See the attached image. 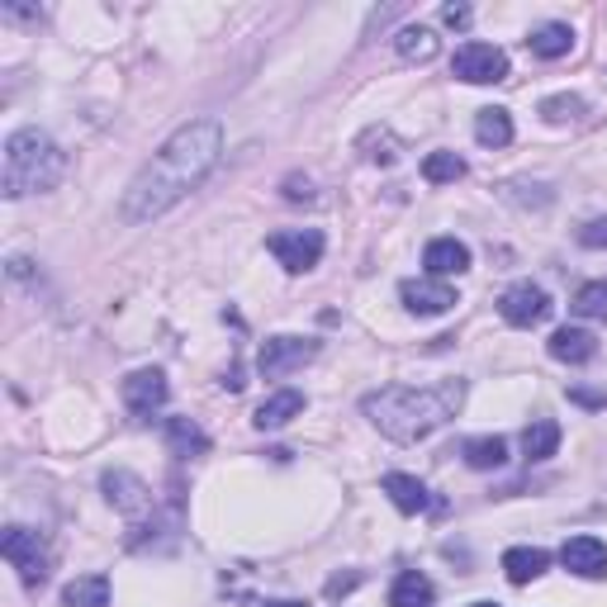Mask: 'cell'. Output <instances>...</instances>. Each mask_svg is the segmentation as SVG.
<instances>
[{"label": "cell", "mask_w": 607, "mask_h": 607, "mask_svg": "<svg viewBox=\"0 0 607 607\" xmlns=\"http://www.w3.org/2000/svg\"><path fill=\"white\" fill-rule=\"evenodd\" d=\"M218 157H224V128H218V119L180 124L148 157L143 172L128 180L124 204H119L124 224H152V218H162L166 210H176L190 190L204 186V176L218 166Z\"/></svg>", "instance_id": "obj_1"}, {"label": "cell", "mask_w": 607, "mask_h": 607, "mask_svg": "<svg viewBox=\"0 0 607 607\" xmlns=\"http://www.w3.org/2000/svg\"><path fill=\"white\" fill-rule=\"evenodd\" d=\"M465 404V384L460 380H442L428 390H413V384H384V390L361 399V413L380 428V437H390L399 446L428 442L437 428H446Z\"/></svg>", "instance_id": "obj_2"}, {"label": "cell", "mask_w": 607, "mask_h": 607, "mask_svg": "<svg viewBox=\"0 0 607 607\" xmlns=\"http://www.w3.org/2000/svg\"><path fill=\"white\" fill-rule=\"evenodd\" d=\"M67 176V152H62L48 134L38 128H15L5 138V157H0V190L5 200H24V195H43L58 180Z\"/></svg>", "instance_id": "obj_3"}, {"label": "cell", "mask_w": 607, "mask_h": 607, "mask_svg": "<svg viewBox=\"0 0 607 607\" xmlns=\"http://www.w3.org/2000/svg\"><path fill=\"white\" fill-rule=\"evenodd\" d=\"M266 248L290 276H304V270H314L323 256V232L318 228H280L266 238Z\"/></svg>", "instance_id": "obj_4"}, {"label": "cell", "mask_w": 607, "mask_h": 607, "mask_svg": "<svg viewBox=\"0 0 607 607\" xmlns=\"http://www.w3.org/2000/svg\"><path fill=\"white\" fill-rule=\"evenodd\" d=\"M451 72L470 86H494V81H508V53L494 43H460L456 58H451Z\"/></svg>", "instance_id": "obj_5"}, {"label": "cell", "mask_w": 607, "mask_h": 607, "mask_svg": "<svg viewBox=\"0 0 607 607\" xmlns=\"http://www.w3.org/2000/svg\"><path fill=\"white\" fill-rule=\"evenodd\" d=\"M551 294L532 286V280H518L513 290H503V300H498V314L503 323H513V328H536V323H546L551 318Z\"/></svg>", "instance_id": "obj_6"}, {"label": "cell", "mask_w": 607, "mask_h": 607, "mask_svg": "<svg viewBox=\"0 0 607 607\" xmlns=\"http://www.w3.org/2000/svg\"><path fill=\"white\" fill-rule=\"evenodd\" d=\"M0 555H5V560L15 565L24 584H43V574H48V555H43V546H38V532L10 527V532L0 536Z\"/></svg>", "instance_id": "obj_7"}, {"label": "cell", "mask_w": 607, "mask_h": 607, "mask_svg": "<svg viewBox=\"0 0 607 607\" xmlns=\"http://www.w3.org/2000/svg\"><path fill=\"white\" fill-rule=\"evenodd\" d=\"M399 300H404L408 314H418V318H437V314H451L460 300H456V290L446 286V280H437V276H422V280H404L399 286Z\"/></svg>", "instance_id": "obj_8"}, {"label": "cell", "mask_w": 607, "mask_h": 607, "mask_svg": "<svg viewBox=\"0 0 607 607\" xmlns=\"http://www.w3.org/2000/svg\"><path fill=\"white\" fill-rule=\"evenodd\" d=\"M314 352L318 346L308 338H270V342H262L256 370H262L266 380H280V376H290V370H300L304 361H314Z\"/></svg>", "instance_id": "obj_9"}, {"label": "cell", "mask_w": 607, "mask_h": 607, "mask_svg": "<svg viewBox=\"0 0 607 607\" xmlns=\"http://www.w3.org/2000/svg\"><path fill=\"white\" fill-rule=\"evenodd\" d=\"M560 565L579 579H607V546L598 536H570L560 546Z\"/></svg>", "instance_id": "obj_10"}, {"label": "cell", "mask_w": 607, "mask_h": 607, "mask_svg": "<svg viewBox=\"0 0 607 607\" xmlns=\"http://www.w3.org/2000/svg\"><path fill=\"white\" fill-rule=\"evenodd\" d=\"M166 376L162 370H134V376L124 380V404L138 413V418H152L162 404H166Z\"/></svg>", "instance_id": "obj_11"}, {"label": "cell", "mask_w": 607, "mask_h": 607, "mask_svg": "<svg viewBox=\"0 0 607 607\" xmlns=\"http://www.w3.org/2000/svg\"><path fill=\"white\" fill-rule=\"evenodd\" d=\"M422 266H428V276H437V280L465 276V270H470V248H465L460 238H432L428 248H422Z\"/></svg>", "instance_id": "obj_12"}, {"label": "cell", "mask_w": 607, "mask_h": 607, "mask_svg": "<svg viewBox=\"0 0 607 607\" xmlns=\"http://www.w3.org/2000/svg\"><path fill=\"white\" fill-rule=\"evenodd\" d=\"M105 494H110L114 508L128 513V518H138V513H148V508H152L148 484H143V480H134L128 470H110V475H105Z\"/></svg>", "instance_id": "obj_13"}, {"label": "cell", "mask_w": 607, "mask_h": 607, "mask_svg": "<svg viewBox=\"0 0 607 607\" xmlns=\"http://www.w3.org/2000/svg\"><path fill=\"white\" fill-rule=\"evenodd\" d=\"M380 489L390 494V503H394L399 513H408V518H413V513H422V508L432 503V498H428V484H422L418 475H404V470H390V475L380 480Z\"/></svg>", "instance_id": "obj_14"}, {"label": "cell", "mask_w": 607, "mask_h": 607, "mask_svg": "<svg viewBox=\"0 0 607 607\" xmlns=\"http://www.w3.org/2000/svg\"><path fill=\"white\" fill-rule=\"evenodd\" d=\"M546 570H551V555L541 551V546H513V551H503V574H508V584H536Z\"/></svg>", "instance_id": "obj_15"}, {"label": "cell", "mask_w": 607, "mask_h": 607, "mask_svg": "<svg viewBox=\"0 0 607 607\" xmlns=\"http://www.w3.org/2000/svg\"><path fill=\"white\" fill-rule=\"evenodd\" d=\"M546 352L555 361H570V366H584V361H593V352H598V342H593V332L584 328H555Z\"/></svg>", "instance_id": "obj_16"}, {"label": "cell", "mask_w": 607, "mask_h": 607, "mask_svg": "<svg viewBox=\"0 0 607 607\" xmlns=\"http://www.w3.org/2000/svg\"><path fill=\"white\" fill-rule=\"evenodd\" d=\"M300 413H304V394H300V390H280V394H270L266 404L256 408L252 422H256L262 432H276V428H286L290 418H300Z\"/></svg>", "instance_id": "obj_17"}, {"label": "cell", "mask_w": 607, "mask_h": 607, "mask_svg": "<svg viewBox=\"0 0 607 607\" xmlns=\"http://www.w3.org/2000/svg\"><path fill=\"white\" fill-rule=\"evenodd\" d=\"M432 598H437L432 579L418 574V570H404L390 589V607H432Z\"/></svg>", "instance_id": "obj_18"}, {"label": "cell", "mask_w": 607, "mask_h": 607, "mask_svg": "<svg viewBox=\"0 0 607 607\" xmlns=\"http://www.w3.org/2000/svg\"><path fill=\"white\" fill-rule=\"evenodd\" d=\"M62 603L67 607H110V579L105 574H76L67 589H62Z\"/></svg>", "instance_id": "obj_19"}, {"label": "cell", "mask_w": 607, "mask_h": 607, "mask_svg": "<svg viewBox=\"0 0 607 607\" xmlns=\"http://www.w3.org/2000/svg\"><path fill=\"white\" fill-rule=\"evenodd\" d=\"M166 446H172L176 456H204V451H210V437L200 432L195 418H166Z\"/></svg>", "instance_id": "obj_20"}, {"label": "cell", "mask_w": 607, "mask_h": 607, "mask_svg": "<svg viewBox=\"0 0 607 607\" xmlns=\"http://www.w3.org/2000/svg\"><path fill=\"white\" fill-rule=\"evenodd\" d=\"M475 138H480L484 148H508L513 143V114L498 110V105L480 110L475 114Z\"/></svg>", "instance_id": "obj_21"}, {"label": "cell", "mask_w": 607, "mask_h": 607, "mask_svg": "<svg viewBox=\"0 0 607 607\" xmlns=\"http://www.w3.org/2000/svg\"><path fill=\"white\" fill-rule=\"evenodd\" d=\"M555 451H560V422L536 418L532 428L522 432V456H527V460H551Z\"/></svg>", "instance_id": "obj_22"}, {"label": "cell", "mask_w": 607, "mask_h": 607, "mask_svg": "<svg viewBox=\"0 0 607 607\" xmlns=\"http://www.w3.org/2000/svg\"><path fill=\"white\" fill-rule=\"evenodd\" d=\"M527 48H532L536 58L555 62V58H565L574 48V29H570V24H541V29L527 38Z\"/></svg>", "instance_id": "obj_23"}, {"label": "cell", "mask_w": 607, "mask_h": 607, "mask_svg": "<svg viewBox=\"0 0 607 607\" xmlns=\"http://www.w3.org/2000/svg\"><path fill=\"white\" fill-rule=\"evenodd\" d=\"M394 48H399V58H408V62H432L442 43H437L432 29H422V24H408V29L394 34Z\"/></svg>", "instance_id": "obj_24"}, {"label": "cell", "mask_w": 607, "mask_h": 607, "mask_svg": "<svg viewBox=\"0 0 607 607\" xmlns=\"http://www.w3.org/2000/svg\"><path fill=\"white\" fill-rule=\"evenodd\" d=\"M503 460H508V442L503 437H475V442H465V465L470 470H498Z\"/></svg>", "instance_id": "obj_25"}, {"label": "cell", "mask_w": 607, "mask_h": 607, "mask_svg": "<svg viewBox=\"0 0 607 607\" xmlns=\"http://www.w3.org/2000/svg\"><path fill=\"white\" fill-rule=\"evenodd\" d=\"M422 176H428L432 186H456L465 176V157H456V152H428V157H422Z\"/></svg>", "instance_id": "obj_26"}, {"label": "cell", "mask_w": 607, "mask_h": 607, "mask_svg": "<svg viewBox=\"0 0 607 607\" xmlns=\"http://www.w3.org/2000/svg\"><path fill=\"white\" fill-rule=\"evenodd\" d=\"M574 314L579 318H593V323H607V280H589V286L574 290Z\"/></svg>", "instance_id": "obj_27"}, {"label": "cell", "mask_w": 607, "mask_h": 607, "mask_svg": "<svg viewBox=\"0 0 607 607\" xmlns=\"http://www.w3.org/2000/svg\"><path fill=\"white\" fill-rule=\"evenodd\" d=\"M579 110H584V100H579V96H551V100H541V114H546V119H555V124L574 119Z\"/></svg>", "instance_id": "obj_28"}, {"label": "cell", "mask_w": 607, "mask_h": 607, "mask_svg": "<svg viewBox=\"0 0 607 607\" xmlns=\"http://www.w3.org/2000/svg\"><path fill=\"white\" fill-rule=\"evenodd\" d=\"M579 242H584V248H607V218H593V224H584Z\"/></svg>", "instance_id": "obj_29"}, {"label": "cell", "mask_w": 607, "mask_h": 607, "mask_svg": "<svg viewBox=\"0 0 607 607\" xmlns=\"http://www.w3.org/2000/svg\"><path fill=\"white\" fill-rule=\"evenodd\" d=\"M442 24H451V29H465V24H470V5H446Z\"/></svg>", "instance_id": "obj_30"}, {"label": "cell", "mask_w": 607, "mask_h": 607, "mask_svg": "<svg viewBox=\"0 0 607 607\" xmlns=\"http://www.w3.org/2000/svg\"><path fill=\"white\" fill-rule=\"evenodd\" d=\"M262 607H304L300 598H276V603H262Z\"/></svg>", "instance_id": "obj_31"}, {"label": "cell", "mask_w": 607, "mask_h": 607, "mask_svg": "<svg viewBox=\"0 0 607 607\" xmlns=\"http://www.w3.org/2000/svg\"><path fill=\"white\" fill-rule=\"evenodd\" d=\"M470 607H498V603H470Z\"/></svg>", "instance_id": "obj_32"}]
</instances>
